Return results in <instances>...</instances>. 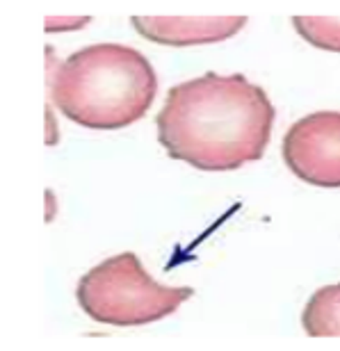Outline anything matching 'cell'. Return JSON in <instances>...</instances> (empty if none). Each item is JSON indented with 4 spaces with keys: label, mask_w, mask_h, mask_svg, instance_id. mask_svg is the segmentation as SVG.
Listing matches in <instances>:
<instances>
[{
    "label": "cell",
    "mask_w": 340,
    "mask_h": 351,
    "mask_svg": "<svg viewBox=\"0 0 340 351\" xmlns=\"http://www.w3.org/2000/svg\"><path fill=\"white\" fill-rule=\"evenodd\" d=\"M155 123L174 160L201 171H233L263 158L274 105L245 75L205 73L169 89Z\"/></svg>",
    "instance_id": "obj_1"
},
{
    "label": "cell",
    "mask_w": 340,
    "mask_h": 351,
    "mask_svg": "<svg viewBox=\"0 0 340 351\" xmlns=\"http://www.w3.org/2000/svg\"><path fill=\"white\" fill-rule=\"evenodd\" d=\"M155 91L158 78L144 55L122 44H96L62 62L51 96L71 121L117 130L146 114Z\"/></svg>",
    "instance_id": "obj_2"
},
{
    "label": "cell",
    "mask_w": 340,
    "mask_h": 351,
    "mask_svg": "<svg viewBox=\"0 0 340 351\" xmlns=\"http://www.w3.org/2000/svg\"><path fill=\"white\" fill-rule=\"evenodd\" d=\"M192 294V287L155 283L135 254H119L91 267L76 290L82 311L110 326L151 324L179 311Z\"/></svg>",
    "instance_id": "obj_3"
},
{
    "label": "cell",
    "mask_w": 340,
    "mask_h": 351,
    "mask_svg": "<svg viewBox=\"0 0 340 351\" xmlns=\"http://www.w3.org/2000/svg\"><path fill=\"white\" fill-rule=\"evenodd\" d=\"M283 160L297 178L317 187H340V112H313L290 125Z\"/></svg>",
    "instance_id": "obj_4"
},
{
    "label": "cell",
    "mask_w": 340,
    "mask_h": 351,
    "mask_svg": "<svg viewBox=\"0 0 340 351\" xmlns=\"http://www.w3.org/2000/svg\"><path fill=\"white\" fill-rule=\"evenodd\" d=\"M245 23L247 16H133L141 37L174 48L224 41L242 30Z\"/></svg>",
    "instance_id": "obj_5"
},
{
    "label": "cell",
    "mask_w": 340,
    "mask_h": 351,
    "mask_svg": "<svg viewBox=\"0 0 340 351\" xmlns=\"http://www.w3.org/2000/svg\"><path fill=\"white\" fill-rule=\"evenodd\" d=\"M302 324L310 338H340V283L320 287L308 299Z\"/></svg>",
    "instance_id": "obj_6"
},
{
    "label": "cell",
    "mask_w": 340,
    "mask_h": 351,
    "mask_svg": "<svg viewBox=\"0 0 340 351\" xmlns=\"http://www.w3.org/2000/svg\"><path fill=\"white\" fill-rule=\"evenodd\" d=\"M293 23L308 44L340 53V16H295Z\"/></svg>",
    "instance_id": "obj_7"
}]
</instances>
